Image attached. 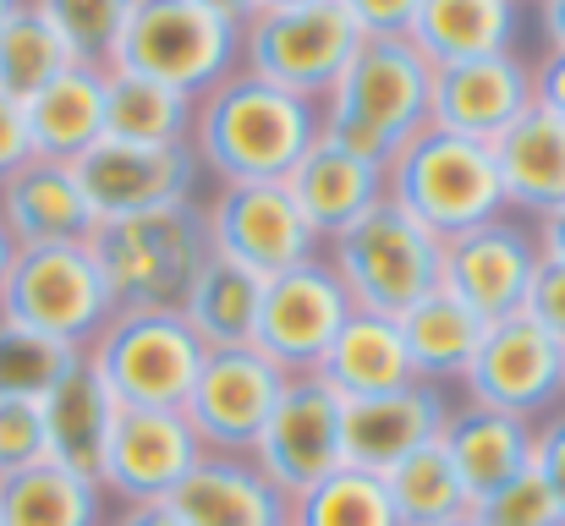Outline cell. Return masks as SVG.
<instances>
[{"instance_id": "cell-1", "label": "cell", "mask_w": 565, "mask_h": 526, "mask_svg": "<svg viewBox=\"0 0 565 526\" xmlns=\"http://www.w3.org/2000/svg\"><path fill=\"white\" fill-rule=\"evenodd\" d=\"M319 138V105L253 72H231L192 110L188 149L214 181H286Z\"/></svg>"}, {"instance_id": "cell-2", "label": "cell", "mask_w": 565, "mask_h": 526, "mask_svg": "<svg viewBox=\"0 0 565 526\" xmlns=\"http://www.w3.org/2000/svg\"><path fill=\"white\" fill-rule=\"evenodd\" d=\"M428 94L434 66L412 39H363L341 83L319 99V132L335 149L390 171V160L428 127Z\"/></svg>"}, {"instance_id": "cell-3", "label": "cell", "mask_w": 565, "mask_h": 526, "mask_svg": "<svg viewBox=\"0 0 565 526\" xmlns=\"http://www.w3.org/2000/svg\"><path fill=\"white\" fill-rule=\"evenodd\" d=\"M105 286L121 308H166L182 313L192 280L203 275V264L214 258L209 241V214L203 203H171V208H149V214H127V219H99L88 236Z\"/></svg>"}, {"instance_id": "cell-4", "label": "cell", "mask_w": 565, "mask_h": 526, "mask_svg": "<svg viewBox=\"0 0 565 526\" xmlns=\"http://www.w3.org/2000/svg\"><path fill=\"white\" fill-rule=\"evenodd\" d=\"M384 197L395 208H406L439 241L511 214L505 186H500V165H494V143H472V138H456V132H439V127H423L390 160Z\"/></svg>"}, {"instance_id": "cell-5", "label": "cell", "mask_w": 565, "mask_h": 526, "mask_svg": "<svg viewBox=\"0 0 565 526\" xmlns=\"http://www.w3.org/2000/svg\"><path fill=\"white\" fill-rule=\"evenodd\" d=\"M324 264L341 275V286H347L358 313L406 319L423 297L439 291L445 241L434 230H423L406 208L379 197L352 230L324 241Z\"/></svg>"}, {"instance_id": "cell-6", "label": "cell", "mask_w": 565, "mask_h": 526, "mask_svg": "<svg viewBox=\"0 0 565 526\" xmlns=\"http://www.w3.org/2000/svg\"><path fill=\"white\" fill-rule=\"evenodd\" d=\"M0 319L55 341L66 351H88L99 330L116 319V297L88 241L17 247V264L0 286Z\"/></svg>"}, {"instance_id": "cell-7", "label": "cell", "mask_w": 565, "mask_h": 526, "mask_svg": "<svg viewBox=\"0 0 565 526\" xmlns=\"http://www.w3.org/2000/svg\"><path fill=\"white\" fill-rule=\"evenodd\" d=\"M83 356L94 362V373L105 378V389L116 395V406H132V411H182L209 351L188 330L182 313L121 308Z\"/></svg>"}, {"instance_id": "cell-8", "label": "cell", "mask_w": 565, "mask_h": 526, "mask_svg": "<svg viewBox=\"0 0 565 526\" xmlns=\"http://www.w3.org/2000/svg\"><path fill=\"white\" fill-rule=\"evenodd\" d=\"M110 66L203 99L242 66V28L192 0H138Z\"/></svg>"}, {"instance_id": "cell-9", "label": "cell", "mask_w": 565, "mask_h": 526, "mask_svg": "<svg viewBox=\"0 0 565 526\" xmlns=\"http://www.w3.org/2000/svg\"><path fill=\"white\" fill-rule=\"evenodd\" d=\"M358 28L341 11V0H308L286 11H253L242 28V72L297 94V99H324L347 61L358 55Z\"/></svg>"}, {"instance_id": "cell-10", "label": "cell", "mask_w": 565, "mask_h": 526, "mask_svg": "<svg viewBox=\"0 0 565 526\" xmlns=\"http://www.w3.org/2000/svg\"><path fill=\"white\" fill-rule=\"evenodd\" d=\"M203 214H209L214 258H231L258 280L286 275L324 253L286 181H214Z\"/></svg>"}, {"instance_id": "cell-11", "label": "cell", "mask_w": 565, "mask_h": 526, "mask_svg": "<svg viewBox=\"0 0 565 526\" xmlns=\"http://www.w3.org/2000/svg\"><path fill=\"white\" fill-rule=\"evenodd\" d=\"M461 389L472 406L544 422L555 406H565V346L550 330H539L527 313L494 319L483 330V346L472 356Z\"/></svg>"}, {"instance_id": "cell-12", "label": "cell", "mask_w": 565, "mask_h": 526, "mask_svg": "<svg viewBox=\"0 0 565 526\" xmlns=\"http://www.w3.org/2000/svg\"><path fill=\"white\" fill-rule=\"evenodd\" d=\"M347 319H352V297L319 253V258L264 280V308H258L253 346L264 351L286 378H308L330 356Z\"/></svg>"}, {"instance_id": "cell-13", "label": "cell", "mask_w": 565, "mask_h": 526, "mask_svg": "<svg viewBox=\"0 0 565 526\" xmlns=\"http://www.w3.org/2000/svg\"><path fill=\"white\" fill-rule=\"evenodd\" d=\"M253 466L286 494H308L313 483H324L330 472L347 466V400L319 378H291L275 417L264 422L258 444H253Z\"/></svg>"}, {"instance_id": "cell-14", "label": "cell", "mask_w": 565, "mask_h": 526, "mask_svg": "<svg viewBox=\"0 0 565 526\" xmlns=\"http://www.w3.org/2000/svg\"><path fill=\"white\" fill-rule=\"evenodd\" d=\"M286 373L264 356L258 346H236V351H209L198 367L188 406V428L198 433L203 450L220 455H253L264 422L275 417L280 395H286Z\"/></svg>"}, {"instance_id": "cell-15", "label": "cell", "mask_w": 565, "mask_h": 526, "mask_svg": "<svg viewBox=\"0 0 565 526\" xmlns=\"http://www.w3.org/2000/svg\"><path fill=\"white\" fill-rule=\"evenodd\" d=\"M539 264H544V253H539L533 219L500 214V219L472 225V230H461V236L445 241L439 291H450V297L467 302L483 324H494V319L522 313Z\"/></svg>"}, {"instance_id": "cell-16", "label": "cell", "mask_w": 565, "mask_h": 526, "mask_svg": "<svg viewBox=\"0 0 565 526\" xmlns=\"http://www.w3.org/2000/svg\"><path fill=\"white\" fill-rule=\"evenodd\" d=\"M77 186L94 208V219H127V214H149V208H171L198 197V154L188 143L177 149H143V143H116L99 138L77 165Z\"/></svg>"}, {"instance_id": "cell-17", "label": "cell", "mask_w": 565, "mask_h": 526, "mask_svg": "<svg viewBox=\"0 0 565 526\" xmlns=\"http://www.w3.org/2000/svg\"><path fill=\"white\" fill-rule=\"evenodd\" d=\"M203 461V444L188 428L182 411H116L105 461H99V489L116 494L121 505H166L188 472Z\"/></svg>"}, {"instance_id": "cell-18", "label": "cell", "mask_w": 565, "mask_h": 526, "mask_svg": "<svg viewBox=\"0 0 565 526\" xmlns=\"http://www.w3.org/2000/svg\"><path fill=\"white\" fill-rule=\"evenodd\" d=\"M533 110V61L516 50L478 55V61H450L434 66V94H428V127L494 143Z\"/></svg>"}, {"instance_id": "cell-19", "label": "cell", "mask_w": 565, "mask_h": 526, "mask_svg": "<svg viewBox=\"0 0 565 526\" xmlns=\"http://www.w3.org/2000/svg\"><path fill=\"white\" fill-rule=\"evenodd\" d=\"M450 422V395L439 384H401L390 395H363L347 400V466L363 472H390L412 450L434 444Z\"/></svg>"}, {"instance_id": "cell-20", "label": "cell", "mask_w": 565, "mask_h": 526, "mask_svg": "<svg viewBox=\"0 0 565 526\" xmlns=\"http://www.w3.org/2000/svg\"><path fill=\"white\" fill-rule=\"evenodd\" d=\"M166 511L182 526H291V500L253 466V455L220 450H203Z\"/></svg>"}, {"instance_id": "cell-21", "label": "cell", "mask_w": 565, "mask_h": 526, "mask_svg": "<svg viewBox=\"0 0 565 526\" xmlns=\"http://www.w3.org/2000/svg\"><path fill=\"white\" fill-rule=\"evenodd\" d=\"M0 225L11 230L17 247H55V241H88L99 219L72 165L28 160L0 181Z\"/></svg>"}, {"instance_id": "cell-22", "label": "cell", "mask_w": 565, "mask_h": 526, "mask_svg": "<svg viewBox=\"0 0 565 526\" xmlns=\"http://www.w3.org/2000/svg\"><path fill=\"white\" fill-rule=\"evenodd\" d=\"M286 186H291L302 219L313 225V236H319V247H324V241H335L341 230H352L379 197H384V171L369 165V160H358V154H347V149H335V143L319 132L313 149L291 165Z\"/></svg>"}, {"instance_id": "cell-23", "label": "cell", "mask_w": 565, "mask_h": 526, "mask_svg": "<svg viewBox=\"0 0 565 526\" xmlns=\"http://www.w3.org/2000/svg\"><path fill=\"white\" fill-rule=\"evenodd\" d=\"M44 411V439H50V461L66 466V472H83L99 483V461H105V444H110V428H116V395L105 389V378L94 373L88 356H77L55 389L39 400Z\"/></svg>"}, {"instance_id": "cell-24", "label": "cell", "mask_w": 565, "mask_h": 526, "mask_svg": "<svg viewBox=\"0 0 565 526\" xmlns=\"http://www.w3.org/2000/svg\"><path fill=\"white\" fill-rule=\"evenodd\" d=\"M28 149L33 160L77 165L105 138V66L72 61L55 83H44L28 105Z\"/></svg>"}, {"instance_id": "cell-25", "label": "cell", "mask_w": 565, "mask_h": 526, "mask_svg": "<svg viewBox=\"0 0 565 526\" xmlns=\"http://www.w3.org/2000/svg\"><path fill=\"white\" fill-rule=\"evenodd\" d=\"M439 444L456 461L461 489H467L472 505L483 494L516 483L522 472H533V422L505 417V411H489V406H472V400L467 406H450V422H445Z\"/></svg>"}, {"instance_id": "cell-26", "label": "cell", "mask_w": 565, "mask_h": 526, "mask_svg": "<svg viewBox=\"0 0 565 526\" xmlns=\"http://www.w3.org/2000/svg\"><path fill=\"white\" fill-rule=\"evenodd\" d=\"M494 165L505 186V208L539 219L565 203V121L550 110H527L511 132L494 138Z\"/></svg>"}, {"instance_id": "cell-27", "label": "cell", "mask_w": 565, "mask_h": 526, "mask_svg": "<svg viewBox=\"0 0 565 526\" xmlns=\"http://www.w3.org/2000/svg\"><path fill=\"white\" fill-rule=\"evenodd\" d=\"M516 28H522V0H423L406 39L428 66H450L516 50Z\"/></svg>"}, {"instance_id": "cell-28", "label": "cell", "mask_w": 565, "mask_h": 526, "mask_svg": "<svg viewBox=\"0 0 565 526\" xmlns=\"http://www.w3.org/2000/svg\"><path fill=\"white\" fill-rule=\"evenodd\" d=\"M319 378L341 395V400H363V395H390L401 384H412V356L401 341V319H379L358 313L341 324L330 356L319 362Z\"/></svg>"}, {"instance_id": "cell-29", "label": "cell", "mask_w": 565, "mask_h": 526, "mask_svg": "<svg viewBox=\"0 0 565 526\" xmlns=\"http://www.w3.org/2000/svg\"><path fill=\"white\" fill-rule=\"evenodd\" d=\"M483 330L489 324L467 302H456L450 291L423 297L401 319V341H406V356H412V378L417 384H439V389L461 384L467 367H472V356H478V346H483Z\"/></svg>"}, {"instance_id": "cell-30", "label": "cell", "mask_w": 565, "mask_h": 526, "mask_svg": "<svg viewBox=\"0 0 565 526\" xmlns=\"http://www.w3.org/2000/svg\"><path fill=\"white\" fill-rule=\"evenodd\" d=\"M192 110H198L192 94H177V88L121 72V66L105 72V138H116V143L177 149L192 138Z\"/></svg>"}, {"instance_id": "cell-31", "label": "cell", "mask_w": 565, "mask_h": 526, "mask_svg": "<svg viewBox=\"0 0 565 526\" xmlns=\"http://www.w3.org/2000/svg\"><path fill=\"white\" fill-rule=\"evenodd\" d=\"M258 308H264V280L231 258H209L203 275L192 280L188 302H182V319L203 341V351H236L253 346Z\"/></svg>"}, {"instance_id": "cell-32", "label": "cell", "mask_w": 565, "mask_h": 526, "mask_svg": "<svg viewBox=\"0 0 565 526\" xmlns=\"http://www.w3.org/2000/svg\"><path fill=\"white\" fill-rule=\"evenodd\" d=\"M0 526H105V489L83 472L39 461L0 477Z\"/></svg>"}, {"instance_id": "cell-33", "label": "cell", "mask_w": 565, "mask_h": 526, "mask_svg": "<svg viewBox=\"0 0 565 526\" xmlns=\"http://www.w3.org/2000/svg\"><path fill=\"white\" fill-rule=\"evenodd\" d=\"M384 494H390L401 526H439V522L472 516V500L461 489V472H456V461L445 455L439 439L423 444V450H412L406 461H395L384 472Z\"/></svg>"}, {"instance_id": "cell-34", "label": "cell", "mask_w": 565, "mask_h": 526, "mask_svg": "<svg viewBox=\"0 0 565 526\" xmlns=\"http://www.w3.org/2000/svg\"><path fill=\"white\" fill-rule=\"evenodd\" d=\"M66 66H72V50L61 44V33L28 0H17V11L0 22V94L17 99V105H28Z\"/></svg>"}, {"instance_id": "cell-35", "label": "cell", "mask_w": 565, "mask_h": 526, "mask_svg": "<svg viewBox=\"0 0 565 526\" xmlns=\"http://www.w3.org/2000/svg\"><path fill=\"white\" fill-rule=\"evenodd\" d=\"M291 526H401L384 494V477L363 466H341L308 494L291 500Z\"/></svg>"}, {"instance_id": "cell-36", "label": "cell", "mask_w": 565, "mask_h": 526, "mask_svg": "<svg viewBox=\"0 0 565 526\" xmlns=\"http://www.w3.org/2000/svg\"><path fill=\"white\" fill-rule=\"evenodd\" d=\"M28 6L61 33V44L72 50V61L110 72L116 44H121L138 0H28Z\"/></svg>"}, {"instance_id": "cell-37", "label": "cell", "mask_w": 565, "mask_h": 526, "mask_svg": "<svg viewBox=\"0 0 565 526\" xmlns=\"http://www.w3.org/2000/svg\"><path fill=\"white\" fill-rule=\"evenodd\" d=\"M83 351H66L11 319H0V400H44L55 378L77 362Z\"/></svg>"}, {"instance_id": "cell-38", "label": "cell", "mask_w": 565, "mask_h": 526, "mask_svg": "<svg viewBox=\"0 0 565 526\" xmlns=\"http://www.w3.org/2000/svg\"><path fill=\"white\" fill-rule=\"evenodd\" d=\"M472 522L478 526H565V516H561V505H555V494L544 489V477L539 472H522L516 483L483 494L472 505Z\"/></svg>"}, {"instance_id": "cell-39", "label": "cell", "mask_w": 565, "mask_h": 526, "mask_svg": "<svg viewBox=\"0 0 565 526\" xmlns=\"http://www.w3.org/2000/svg\"><path fill=\"white\" fill-rule=\"evenodd\" d=\"M50 461V439H44V411L39 400H0V477L28 472Z\"/></svg>"}, {"instance_id": "cell-40", "label": "cell", "mask_w": 565, "mask_h": 526, "mask_svg": "<svg viewBox=\"0 0 565 526\" xmlns=\"http://www.w3.org/2000/svg\"><path fill=\"white\" fill-rule=\"evenodd\" d=\"M417 6L423 0H341L358 39H406L417 22Z\"/></svg>"}, {"instance_id": "cell-41", "label": "cell", "mask_w": 565, "mask_h": 526, "mask_svg": "<svg viewBox=\"0 0 565 526\" xmlns=\"http://www.w3.org/2000/svg\"><path fill=\"white\" fill-rule=\"evenodd\" d=\"M522 313H527L539 330H550V335L565 346V264H550V258L539 264V275H533V286H527Z\"/></svg>"}, {"instance_id": "cell-42", "label": "cell", "mask_w": 565, "mask_h": 526, "mask_svg": "<svg viewBox=\"0 0 565 526\" xmlns=\"http://www.w3.org/2000/svg\"><path fill=\"white\" fill-rule=\"evenodd\" d=\"M533 472L544 477V489L555 494L565 516V406H555L544 422H533Z\"/></svg>"}, {"instance_id": "cell-43", "label": "cell", "mask_w": 565, "mask_h": 526, "mask_svg": "<svg viewBox=\"0 0 565 526\" xmlns=\"http://www.w3.org/2000/svg\"><path fill=\"white\" fill-rule=\"evenodd\" d=\"M28 160H33V149H28V116H22L17 99L0 94V181L17 171V165H28Z\"/></svg>"}, {"instance_id": "cell-44", "label": "cell", "mask_w": 565, "mask_h": 526, "mask_svg": "<svg viewBox=\"0 0 565 526\" xmlns=\"http://www.w3.org/2000/svg\"><path fill=\"white\" fill-rule=\"evenodd\" d=\"M533 105L565 121V50H544L533 61Z\"/></svg>"}, {"instance_id": "cell-45", "label": "cell", "mask_w": 565, "mask_h": 526, "mask_svg": "<svg viewBox=\"0 0 565 526\" xmlns=\"http://www.w3.org/2000/svg\"><path fill=\"white\" fill-rule=\"evenodd\" d=\"M533 236H539V253H544L550 264H565V203L533 219Z\"/></svg>"}, {"instance_id": "cell-46", "label": "cell", "mask_w": 565, "mask_h": 526, "mask_svg": "<svg viewBox=\"0 0 565 526\" xmlns=\"http://www.w3.org/2000/svg\"><path fill=\"white\" fill-rule=\"evenodd\" d=\"M105 526H182V522H177L166 505H121Z\"/></svg>"}, {"instance_id": "cell-47", "label": "cell", "mask_w": 565, "mask_h": 526, "mask_svg": "<svg viewBox=\"0 0 565 526\" xmlns=\"http://www.w3.org/2000/svg\"><path fill=\"white\" fill-rule=\"evenodd\" d=\"M539 28H544L550 50H565V0H539Z\"/></svg>"}, {"instance_id": "cell-48", "label": "cell", "mask_w": 565, "mask_h": 526, "mask_svg": "<svg viewBox=\"0 0 565 526\" xmlns=\"http://www.w3.org/2000/svg\"><path fill=\"white\" fill-rule=\"evenodd\" d=\"M192 6H203V11H214V17L236 22V28H247V22H253V11H258V0H192Z\"/></svg>"}, {"instance_id": "cell-49", "label": "cell", "mask_w": 565, "mask_h": 526, "mask_svg": "<svg viewBox=\"0 0 565 526\" xmlns=\"http://www.w3.org/2000/svg\"><path fill=\"white\" fill-rule=\"evenodd\" d=\"M11 264H17V241H11V230L0 225V286H6V275H11Z\"/></svg>"}, {"instance_id": "cell-50", "label": "cell", "mask_w": 565, "mask_h": 526, "mask_svg": "<svg viewBox=\"0 0 565 526\" xmlns=\"http://www.w3.org/2000/svg\"><path fill=\"white\" fill-rule=\"evenodd\" d=\"M286 6H308V0H258V11H286Z\"/></svg>"}, {"instance_id": "cell-51", "label": "cell", "mask_w": 565, "mask_h": 526, "mask_svg": "<svg viewBox=\"0 0 565 526\" xmlns=\"http://www.w3.org/2000/svg\"><path fill=\"white\" fill-rule=\"evenodd\" d=\"M11 11H17V0H0V22H6V17H11Z\"/></svg>"}, {"instance_id": "cell-52", "label": "cell", "mask_w": 565, "mask_h": 526, "mask_svg": "<svg viewBox=\"0 0 565 526\" xmlns=\"http://www.w3.org/2000/svg\"><path fill=\"white\" fill-rule=\"evenodd\" d=\"M439 526H478V522H472V516H461V522H439Z\"/></svg>"}]
</instances>
